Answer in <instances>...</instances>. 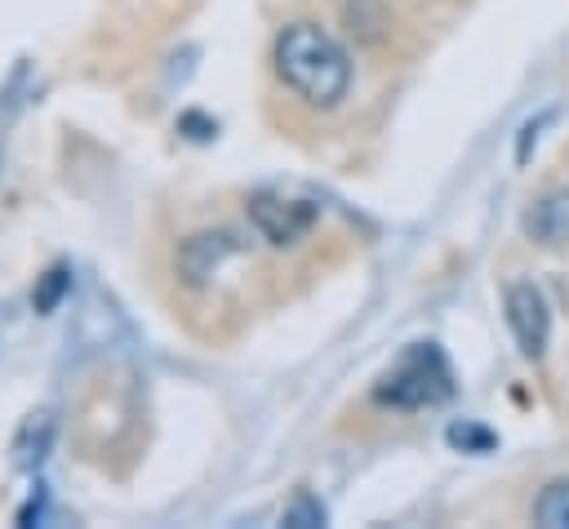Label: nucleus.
<instances>
[{
  "label": "nucleus",
  "mask_w": 569,
  "mask_h": 529,
  "mask_svg": "<svg viewBox=\"0 0 569 529\" xmlns=\"http://www.w3.org/2000/svg\"><path fill=\"white\" fill-rule=\"evenodd\" d=\"M276 76L316 111H333L351 89V58L320 22H289L271 44Z\"/></svg>",
  "instance_id": "nucleus-1"
},
{
  "label": "nucleus",
  "mask_w": 569,
  "mask_h": 529,
  "mask_svg": "<svg viewBox=\"0 0 569 529\" xmlns=\"http://www.w3.org/2000/svg\"><path fill=\"white\" fill-rule=\"evenodd\" d=\"M373 396H378V405H391V409H431V405H445L453 396L449 356L436 342H413L382 373V382L373 387Z\"/></svg>",
  "instance_id": "nucleus-2"
},
{
  "label": "nucleus",
  "mask_w": 569,
  "mask_h": 529,
  "mask_svg": "<svg viewBox=\"0 0 569 529\" xmlns=\"http://www.w3.org/2000/svg\"><path fill=\"white\" fill-rule=\"evenodd\" d=\"M502 307H507V325L516 333V347L529 360H542L547 338H551V307H547L542 289L533 280H511L502 293Z\"/></svg>",
  "instance_id": "nucleus-3"
},
{
  "label": "nucleus",
  "mask_w": 569,
  "mask_h": 529,
  "mask_svg": "<svg viewBox=\"0 0 569 529\" xmlns=\"http://www.w3.org/2000/svg\"><path fill=\"white\" fill-rule=\"evenodd\" d=\"M249 222L262 240L284 249V244H298L316 227V204L289 200V196H276V191H258V196H249Z\"/></svg>",
  "instance_id": "nucleus-4"
},
{
  "label": "nucleus",
  "mask_w": 569,
  "mask_h": 529,
  "mask_svg": "<svg viewBox=\"0 0 569 529\" xmlns=\"http://www.w3.org/2000/svg\"><path fill=\"white\" fill-rule=\"evenodd\" d=\"M244 244L236 240V231H196V236H187L182 240V249H178V276L191 285V289H200V285H209V276H218L222 271V262L227 258H236Z\"/></svg>",
  "instance_id": "nucleus-5"
},
{
  "label": "nucleus",
  "mask_w": 569,
  "mask_h": 529,
  "mask_svg": "<svg viewBox=\"0 0 569 529\" xmlns=\"http://www.w3.org/2000/svg\"><path fill=\"white\" fill-rule=\"evenodd\" d=\"M525 236L542 249L569 244V187H556L525 209Z\"/></svg>",
  "instance_id": "nucleus-6"
},
{
  "label": "nucleus",
  "mask_w": 569,
  "mask_h": 529,
  "mask_svg": "<svg viewBox=\"0 0 569 529\" xmlns=\"http://www.w3.org/2000/svg\"><path fill=\"white\" fill-rule=\"evenodd\" d=\"M49 449H53V418L49 413H31L13 436V462L31 471V467H40L49 458Z\"/></svg>",
  "instance_id": "nucleus-7"
},
{
  "label": "nucleus",
  "mask_w": 569,
  "mask_h": 529,
  "mask_svg": "<svg viewBox=\"0 0 569 529\" xmlns=\"http://www.w3.org/2000/svg\"><path fill=\"white\" fill-rule=\"evenodd\" d=\"M533 520L542 529H569V480H551L538 502H533Z\"/></svg>",
  "instance_id": "nucleus-8"
},
{
  "label": "nucleus",
  "mask_w": 569,
  "mask_h": 529,
  "mask_svg": "<svg viewBox=\"0 0 569 529\" xmlns=\"http://www.w3.org/2000/svg\"><path fill=\"white\" fill-rule=\"evenodd\" d=\"M71 289V271L67 267H49L44 271V280L36 285V293H31V302H36V311H53L58 302H62V293Z\"/></svg>",
  "instance_id": "nucleus-9"
},
{
  "label": "nucleus",
  "mask_w": 569,
  "mask_h": 529,
  "mask_svg": "<svg viewBox=\"0 0 569 529\" xmlns=\"http://www.w3.org/2000/svg\"><path fill=\"white\" fill-rule=\"evenodd\" d=\"M329 516H325V507H320V498H311L307 489L284 507V525L289 529H320Z\"/></svg>",
  "instance_id": "nucleus-10"
},
{
  "label": "nucleus",
  "mask_w": 569,
  "mask_h": 529,
  "mask_svg": "<svg viewBox=\"0 0 569 529\" xmlns=\"http://www.w3.org/2000/svg\"><path fill=\"white\" fill-rule=\"evenodd\" d=\"M449 445H453V449H476V453H485V449H493V436H489L485 427L453 422V427H449Z\"/></svg>",
  "instance_id": "nucleus-11"
}]
</instances>
